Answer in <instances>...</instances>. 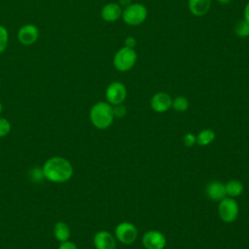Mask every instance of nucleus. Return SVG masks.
<instances>
[{
    "label": "nucleus",
    "instance_id": "24",
    "mask_svg": "<svg viewBox=\"0 0 249 249\" xmlns=\"http://www.w3.org/2000/svg\"><path fill=\"white\" fill-rule=\"evenodd\" d=\"M58 249H78L77 245L72 242V241H64V242H60V245L58 246Z\"/></svg>",
    "mask_w": 249,
    "mask_h": 249
},
{
    "label": "nucleus",
    "instance_id": "15",
    "mask_svg": "<svg viewBox=\"0 0 249 249\" xmlns=\"http://www.w3.org/2000/svg\"><path fill=\"white\" fill-rule=\"evenodd\" d=\"M53 235L59 242L67 241L70 237V228L64 222H57L53 227Z\"/></svg>",
    "mask_w": 249,
    "mask_h": 249
},
{
    "label": "nucleus",
    "instance_id": "7",
    "mask_svg": "<svg viewBox=\"0 0 249 249\" xmlns=\"http://www.w3.org/2000/svg\"><path fill=\"white\" fill-rule=\"evenodd\" d=\"M105 96L108 103L111 105L123 103L126 97L125 86L121 82L111 83L106 89Z\"/></svg>",
    "mask_w": 249,
    "mask_h": 249
},
{
    "label": "nucleus",
    "instance_id": "21",
    "mask_svg": "<svg viewBox=\"0 0 249 249\" xmlns=\"http://www.w3.org/2000/svg\"><path fill=\"white\" fill-rule=\"evenodd\" d=\"M10 130H11L10 122L5 118L0 117V137H4L8 135Z\"/></svg>",
    "mask_w": 249,
    "mask_h": 249
},
{
    "label": "nucleus",
    "instance_id": "22",
    "mask_svg": "<svg viewBox=\"0 0 249 249\" xmlns=\"http://www.w3.org/2000/svg\"><path fill=\"white\" fill-rule=\"evenodd\" d=\"M112 108H113V115H114V117L123 118V117H124L126 115V107L124 105H123V103L113 105Z\"/></svg>",
    "mask_w": 249,
    "mask_h": 249
},
{
    "label": "nucleus",
    "instance_id": "1",
    "mask_svg": "<svg viewBox=\"0 0 249 249\" xmlns=\"http://www.w3.org/2000/svg\"><path fill=\"white\" fill-rule=\"evenodd\" d=\"M44 178L53 183H64L73 175L71 162L63 157H52L42 166Z\"/></svg>",
    "mask_w": 249,
    "mask_h": 249
},
{
    "label": "nucleus",
    "instance_id": "19",
    "mask_svg": "<svg viewBox=\"0 0 249 249\" xmlns=\"http://www.w3.org/2000/svg\"><path fill=\"white\" fill-rule=\"evenodd\" d=\"M234 33L238 37H247L249 36V23L244 19L238 21L234 25Z\"/></svg>",
    "mask_w": 249,
    "mask_h": 249
},
{
    "label": "nucleus",
    "instance_id": "16",
    "mask_svg": "<svg viewBox=\"0 0 249 249\" xmlns=\"http://www.w3.org/2000/svg\"><path fill=\"white\" fill-rule=\"evenodd\" d=\"M225 188H226V194L230 197H235L240 196L244 190L243 184L239 180H235V179L230 180L229 182H227V184H225Z\"/></svg>",
    "mask_w": 249,
    "mask_h": 249
},
{
    "label": "nucleus",
    "instance_id": "18",
    "mask_svg": "<svg viewBox=\"0 0 249 249\" xmlns=\"http://www.w3.org/2000/svg\"><path fill=\"white\" fill-rule=\"evenodd\" d=\"M171 107L177 112H185L189 108V100L183 95L176 96L172 99Z\"/></svg>",
    "mask_w": 249,
    "mask_h": 249
},
{
    "label": "nucleus",
    "instance_id": "20",
    "mask_svg": "<svg viewBox=\"0 0 249 249\" xmlns=\"http://www.w3.org/2000/svg\"><path fill=\"white\" fill-rule=\"evenodd\" d=\"M8 42H9L8 31L3 25H0V53H2L6 50L8 46Z\"/></svg>",
    "mask_w": 249,
    "mask_h": 249
},
{
    "label": "nucleus",
    "instance_id": "27",
    "mask_svg": "<svg viewBox=\"0 0 249 249\" xmlns=\"http://www.w3.org/2000/svg\"><path fill=\"white\" fill-rule=\"evenodd\" d=\"M130 4V0H120V5L121 7H126Z\"/></svg>",
    "mask_w": 249,
    "mask_h": 249
},
{
    "label": "nucleus",
    "instance_id": "13",
    "mask_svg": "<svg viewBox=\"0 0 249 249\" xmlns=\"http://www.w3.org/2000/svg\"><path fill=\"white\" fill-rule=\"evenodd\" d=\"M122 7L117 3H108L101 10V18L105 21H116L122 17Z\"/></svg>",
    "mask_w": 249,
    "mask_h": 249
},
{
    "label": "nucleus",
    "instance_id": "17",
    "mask_svg": "<svg viewBox=\"0 0 249 249\" xmlns=\"http://www.w3.org/2000/svg\"><path fill=\"white\" fill-rule=\"evenodd\" d=\"M215 139V133L211 129H203L196 135V143L199 146H207Z\"/></svg>",
    "mask_w": 249,
    "mask_h": 249
},
{
    "label": "nucleus",
    "instance_id": "25",
    "mask_svg": "<svg viewBox=\"0 0 249 249\" xmlns=\"http://www.w3.org/2000/svg\"><path fill=\"white\" fill-rule=\"evenodd\" d=\"M135 46H136V40H135L134 37L128 36V37L125 38V40H124V47L134 49Z\"/></svg>",
    "mask_w": 249,
    "mask_h": 249
},
{
    "label": "nucleus",
    "instance_id": "14",
    "mask_svg": "<svg viewBox=\"0 0 249 249\" xmlns=\"http://www.w3.org/2000/svg\"><path fill=\"white\" fill-rule=\"evenodd\" d=\"M211 0H189L188 8L196 17L204 16L210 9Z\"/></svg>",
    "mask_w": 249,
    "mask_h": 249
},
{
    "label": "nucleus",
    "instance_id": "23",
    "mask_svg": "<svg viewBox=\"0 0 249 249\" xmlns=\"http://www.w3.org/2000/svg\"><path fill=\"white\" fill-rule=\"evenodd\" d=\"M183 142L187 147H192L196 143V136L193 133H187L183 137Z\"/></svg>",
    "mask_w": 249,
    "mask_h": 249
},
{
    "label": "nucleus",
    "instance_id": "4",
    "mask_svg": "<svg viewBox=\"0 0 249 249\" xmlns=\"http://www.w3.org/2000/svg\"><path fill=\"white\" fill-rule=\"evenodd\" d=\"M148 15V11L146 7L142 4L135 3V4H129L128 6L124 7L122 18L124 21L128 25H139L146 19Z\"/></svg>",
    "mask_w": 249,
    "mask_h": 249
},
{
    "label": "nucleus",
    "instance_id": "12",
    "mask_svg": "<svg viewBox=\"0 0 249 249\" xmlns=\"http://www.w3.org/2000/svg\"><path fill=\"white\" fill-rule=\"evenodd\" d=\"M205 194L211 200L220 201L227 196L225 184L220 181H212L206 186Z\"/></svg>",
    "mask_w": 249,
    "mask_h": 249
},
{
    "label": "nucleus",
    "instance_id": "5",
    "mask_svg": "<svg viewBox=\"0 0 249 249\" xmlns=\"http://www.w3.org/2000/svg\"><path fill=\"white\" fill-rule=\"evenodd\" d=\"M238 204L235 199L230 196L224 197L219 201L218 214L221 220L225 223L233 222L238 216Z\"/></svg>",
    "mask_w": 249,
    "mask_h": 249
},
{
    "label": "nucleus",
    "instance_id": "26",
    "mask_svg": "<svg viewBox=\"0 0 249 249\" xmlns=\"http://www.w3.org/2000/svg\"><path fill=\"white\" fill-rule=\"evenodd\" d=\"M243 16H244V18H243V19L249 23V2L246 4V6H245V8H244Z\"/></svg>",
    "mask_w": 249,
    "mask_h": 249
},
{
    "label": "nucleus",
    "instance_id": "2",
    "mask_svg": "<svg viewBox=\"0 0 249 249\" xmlns=\"http://www.w3.org/2000/svg\"><path fill=\"white\" fill-rule=\"evenodd\" d=\"M113 108L108 102L99 101L90 108L89 120L98 129H105L109 127L113 123Z\"/></svg>",
    "mask_w": 249,
    "mask_h": 249
},
{
    "label": "nucleus",
    "instance_id": "6",
    "mask_svg": "<svg viewBox=\"0 0 249 249\" xmlns=\"http://www.w3.org/2000/svg\"><path fill=\"white\" fill-rule=\"evenodd\" d=\"M138 235L136 227L129 222H122L115 229V237L124 244L133 243Z\"/></svg>",
    "mask_w": 249,
    "mask_h": 249
},
{
    "label": "nucleus",
    "instance_id": "10",
    "mask_svg": "<svg viewBox=\"0 0 249 249\" xmlns=\"http://www.w3.org/2000/svg\"><path fill=\"white\" fill-rule=\"evenodd\" d=\"M93 245L96 249H115L116 238L107 231H99L93 236Z\"/></svg>",
    "mask_w": 249,
    "mask_h": 249
},
{
    "label": "nucleus",
    "instance_id": "28",
    "mask_svg": "<svg viewBox=\"0 0 249 249\" xmlns=\"http://www.w3.org/2000/svg\"><path fill=\"white\" fill-rule=\"evenodd\" d=\"M217 2L222 4V5H227V4H229L231 2V0H217Z\"/></svg>",
    "mask_w": 249,
    "mask_h": 249
},
{
    "label": "nucleus",
    "instance_id": "8",
    "mask_svg": "<svg viewBox=\"0 0 249 249\" xmlns=\"http://www.w3.org/2000/svg\"><path fill=\"white\" fill-rule=\"evenodd\" d=\"M142 244L146 249H163L166 245V238L162 232L150 230L144 233Z\"/></svg>",
    "mask_w": 249,
    "mask_h": 249
},
{
    "label": "nucleus",
    "instance_id": "11",
    "mask_svg": "<svg viewBox=\"0 0 249 249\" xmlns=\"http://www.w3.org/2000/svg\"><path fill=\"white\" fill-rule=\"evenodd\" d=\"M172 105V98L166 92H157L151 99V107L158 113L166 112Z\"/></svg>",
    "mask_w": 249,
    "mask_h": 249
},
{
    "label": "nucleus",
    "instance_id": "3",
    "mask_svg": "<svg viewBox=\"0 0 249 249\" xmlns=\"http://www.w3.org/2000/svg\"><path fill=\"white\" fill-rule=\"evenodd\" d=\"M137 60V53L134 49L123 47L114 55L113 64L121 72L130 70Z\"/></svg>",
    "mask_w": 249,
    "mask_h": 249
},
{
    "label": "nucleus",
    "instance_id": "29",
    "mask_svg": "<svg viewBox=\"0 0 249 249\" xmlns=\"http://www.w3.org/2000/svg\"><path fill=\"white\" fill-rule=\"evenodd\" d=\"M2 110H3V105H2V103L0 102V114L2 113Z\"/></svg>",
    "mask_w": 249,
    "mask_h": 249
},
{
    "label": "nucleus",
    "instance_id": "9",
    "mask_svg": "<svg viewBox=\"0 0 249 249\" xmlns=\"http://www.w3.org/2000/svg\"><path fill=\"white\" fill-rule=\"evenodd\" d=\"M39 37V30L38 28L31 23L25 24L20 27L18 33V41L25 46H29L34 44Z\"/></svg>",
    "mask_w": 249,
    "mask_h": 249
}]
</instances>
